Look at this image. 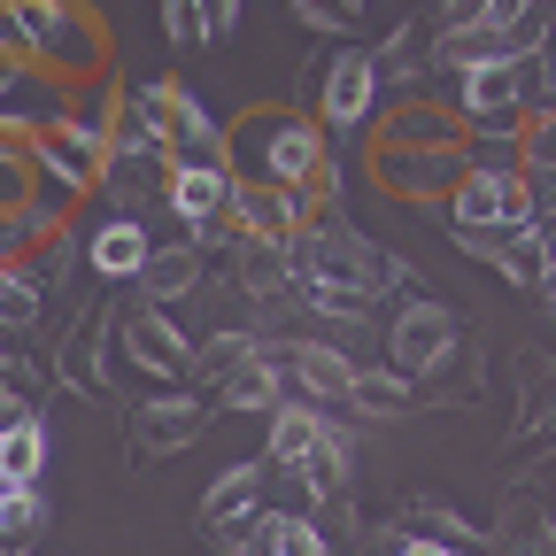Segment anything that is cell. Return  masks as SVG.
I'll list each match as a JSON object with an SVG mask.
<instances>
[{"label": "cell", "mask_w": 556, "mask_h": 556, "mask_svg": "<svg viewBox=\"0 0 556 556\" xmlns=\"http://www.w3.org/2000/svg\"><path fill=\"white\" fill-rule=\"evenodd\" d=\"M426 62H433V24H426V16H409L402 31H387V39H379V70H387V86L417 78Z\"/></svg>", "instance_id": "25"}, {"label": "cell", "mask_w": 556, "mask_h": 556, "mask_svg": "<svg viewBox=\"0 0 556 556\" xmlns=\"http://www.w3.org/2000/svg\"><path fill=\"white\" fill-rule=\"evenodd\" d=\"M548 309H556V278H548Z\"/></svg>", "instance_id": "41"}, {"label": "cell", "mask_w": 556, "mask_h": 556, "mask_svg": "<svg viewBox=\"0 0 556 556\" xmlns=\"http://www.w3.org/2000/svg\"><path fill=\"white\" fill-rule=\"evenodd\" d=\"M163 39H170L178 54L208 47V31H201V0H163Z\"/></svg>", "instance_id": "32"}, {"label": "cell", "mask_w": 556, "mask_h": 556, "mask_svg": "<svg viewBox=\"0 0 556 556\" xmlns=\"http://www.w3.org/2000/svg\"><path fill=\"white\" fill-rule=\"evenodd\" d=\"M0 54H9V62H39L31 54V24H24L16 0H0Z\"/></svg>", "instance_id": "35"}, {"label": "cell", "mask_w": 556, "mask_h": 556, "mask_svg": "<svg viewBox=\"0 0 556 556\" xmlns=\"http://www.w3.org/2000/svg\"><path fill=\"white\" fill-rule=\"evenodd\" d=\"M448 225H503V232H526V225H533V186H526V170H464V186L448 193Z\"/></svg>", "instance_id": "9"}, {"label": "cell", "mask_w": 556, "mask_h": 556, "mask_svg": "<svg viewBox=\"0 0 556 556\" xmlns=\"http://www.w3.org/2000/svg\"><path fill=\"white\" fill-rule=\"evenodd\" d=\"M163 240L148 232V217H101V232L86 240V270L101 278V287H139V270H148V255H155Z\"/></svg>", "instance_id": "12"}, {"label": "cell", "mask_w": 556, "mask_h": 556, "mask_svg": "<svg viewBox=\"0 0 556 556\" xmlns=\"http://www.w3.org/2000/svg\"><path fill=\"white\" fill-rule=\"evenodd\" d=\"M47 309H54V302H47V287H39L24 263L0 270V325H9L16 340H24V332H39V317H47Z\"/></svg>", "instance_id": "24"}, {"label": "cell", "mask_w": 556, "mask_h": 556, "mask_svg": "<svg viewBox=\"0 0 556 556\" xmlns=\"http://www.w3.org/2000/svg\"><path fill=\"white\" fill-rule=\"evenodd\" d=\"M379 186L402 201H448L464 186V148L441 155H417V148H379Z\"/></svg>", "instance_id": "13"}, {"label": "cell", "mask_w": 556, "mask_h": 556, "mask_svg": "<svg viewBox=\"0 0 556 556\" xmlns=\"http://www.w3.org/2000/svg\"><path fill=\"white\" fill-rule=\"evenodd\" d=\"M402 533L426 541V548H448V556H479V548H486L479 526H464L448 503H409V510H402Z\"/></svg>", "instance_id": "22"}, {"label": "cell", "mask_w": 556, "mask_h": 556, "mask_svg": "<svg viewBox=\"0 0 556 556\" xmlns=\"http://www.w3.org/2000/svg\"><path fill=\"white\" fill-rule=\"evenodd\" d=\"M201 417H208V402H201L193 387H170V394H155V402H139V409H131V456H139V464H163V456L193 448V441H201Z\"/></svg>", "instance_id": "10"}, {"label": "cell", "mask_w": 556, "mask_h": 556, "mask_svg": "<svg viewBox=\"0 0 556 556\" xmlns=\"http://www.w3.org/2000/svg\"><path fill=\"white\" fill-rule=\"evenodd\" d=\"M426 24H433V39H456V31H486V24H495V0H441V9H433Z\"/></svg>", "instance_id": "29"}, {"label": "cell", "mask_w": 556, "mask_h": 556, "mask_svg": "<svg viewBox=\"0 0 556 556\" xmlns=\"http://www.w3.org/2000/svg\"><path fill=\"white\" fill-rule=\"evenodd\" d=\"M39 526H47V495H39V486H16V526H9V548H16V541H31Z\"/></svg>", "instance_id": "36"}, {"label": "cell", "mask_w": 556, "mask_h": 556, "mask_svg": "<svg viewBox=\"0 0 556 556\" xmlns=\"http://www.w3.org/2000/svg\"><path fill=\"white\" fill-rule=\"evenodd\" d=\"M503 278H510V287H548V278H556V263H548V248L533 240V225L526 232H510V248H503V263H495Z\"/></svg>", "instance_id": "27"}, {"label": "cell", "mask_w": 556, "mask_h": 556, "mask_svg": "<svg viewBox=\"0 0 556 556\" xmlns=\"http://www.w3.org/2000/svg\"><path fill=\"white\" fill-rule=\"evenodd\" d=\"M394 556H448V548H426V541H402Z\"/></svg>", "instance_id": "39"}, {"label": "cell", "mask_w": 556, "mask_h": 556, "mask_svg": "<svg viewBox=\"0 0 556 556\" xmlns=\"http://www.w3.org/2000/svg\"><path fill=\"white\" fill-rule=\"evenodd\" d=\"M294 16H302L309 31H325V39H340V47H348V39H356V24H364L356 9H340V0H294Z\"/></svg>", "instance_id": "30"}, {"label": "cell", "mask_w": 556, "mask_h": 556, "mask_svg": "<svg viewBox=\"0 0 556 556\" xmlns=\"http://www.w3.org/2000/svg\"><path fill=\"white\" fill-rule=\"evenodd\" d=\"M348 471H356V426H348V417H332V433L287 471L294 486H302V495H309V510L317 503H332V495H348Z\"/></svg>", "instance_id": "16"}, {"label": "cell", "mask_w": 556, "mask_h": 556, "mask_svg": "<svg viewBox=\"0 0 556 556\" xmlns=\"http://www.w3.org/2000/svg\"><path fill=\"white\" fill-rule=\"evenodd\" d=\"M278 556H332V533L309 510H278Z\"/></svg>", "instance_id": "28"}, {"label": "cell", "mask_w": 556, "mask_h": 556, "mask_svg": "<svg viewBox=\"0 0 556 556\" xmlns=\"http://www.w3.org/2000/svg\"><path fill=\"white\" fill-rule=\"evenodd\" d=\"M464 170H526L518 131H464Z\"/></svg>", "instance_id": "26"}, {"label": "cell", "mask_w": 556, "mask_h": 556, "mask_svg": "<svg viewBox=\"0 0 556 556\" xmlns=\"http://www.w3.org/2000/svg\"><path fill=\"white\" fill-rule=\"evenodd\" d=\"M70 109H78V93H70V78H54V70L24 62L9 86H0V131L9 139H39L47 124H62Z\"/></svg>", "instance_id": "11"}, {"label": "cell", "mask_w": 556, "mask_h": 556, "mask_svg": "<svg viewBox=\"0 0 556 556\" xmlns=\"http://www.w3.org/2000/svg\"><path fill=\"white\" fill-rule=\"evenodd\" d=\"M263 486H270V464H225L217 479H208V495H201V526L232 533V526L263 518Z\"/></svg>", "instance_id": "15"}, {"label": "cell", "mask_w": 556, "mask_h": 556, "mask_svg": "<svg viewBox=\"0 0 556 556\" xmlns=\"http://www.w3.org/2000/svg\"><path fill=\"white\" fill-rule=\"evenodd\" d=\"M201 31H208V47H225L240 31V0H201Z\"/></svg>", "instance_id": "37"}, {"label": "cell", "mask_w": 556, "mask_h": 556, "mask_svg": "<svg viewBox=\"0 0 556 556\" xmlns=\"http://www.w3.org/2000/svg\"><path fill=\"white\" fill-rule=\"evenodd\" d=\"M232 163H170V186H163V208L178 217V232L201 248L208 232L225 225V208H232Z\"/></svg>", "instance_id": "8"}, {"label": "cell", "mask_w": 556, "mask_h": 556, "mask_svg": "<svg viewBox=\"0 0 556 556\" xmlns=\"http://www.w3.org/2000/svg\"><path fill=\"white\" fill-rule=\"evenodd\" d=\"M348 409H364V417H402V409H417V379H402L394 364H356Z\"/></svg>", "instance_id": "23"}, {"label": "cell", "mask_w": 556, "mask_h": 556, "mask_svg": "<svg viewBox=\"0 0 556 556\" xmlns=\"http://www.w3.org/2000/svg\"><path fill=\"white\" fill-rule=\"evenodd\" d=\"M518 139H526V170H556V109H533Z\"/></svg>", "instance_id": "33"}, {"label": "cell", "mask_w": 556, "mask_h": 556, "mask_svg": "<svg viewBox=\"0 0 556 556\" xmlns=\"http://www.w3.org/2000/svg\"><path fill=\"white\" fill-rule=\"evenodd\" d=\"M109 348H116V309L109 302H86L78 309V325L62 332V348H54V387H70V394H86V402H109Z\"/></svg>", "instance_id": "7"}, {"label": "cell", "mask_w": 556, "mask_h": 556, "mask_svg": "<svg viewBox=\"0 0 556 556\" xmlns=\"http://www.w3.org/2000/svg\"><path fill=\"white\" fill-rule=\"evenodd\" d=\"M47 456H54V441H47V417L39 409L0 433V479H9V486H39L47 479Z\"/></svg>", "instance_id": "20"}, {"label": "cell", "mask_w": 556, "mask_h": 556, "mask_svg": "<svg viewBox=\"0 0 556 556\" xmlns=\"http://www.w3.org/2000/svg\"><path fill=\"white\" fill-rule=\"evenodd\" d=\"M448 232H456V248H464L471 263H503V248H510L503 225H448Z\"/></svg>", "instance_id": "34"}, {"label": "cell", "mask_w": 556, "mask_h": 556, "mask_svg": "<svg viewBox=\"0 0 556 556\" xmlns=\"http://www.w3.org/2000/svg\"><path fill=\"white\" fill-rule=\"evenodd\" d=\"M270 348V364L278 379H287V402H317V409H340L348 387H356V348H340V340H263Z\"/></svg>", "instance_id": "5"}, {"label": "cell", "mask_w": 556, "mask_h": 556, "mask_svg": "<svg viewBox=\"0 0 556 556\" xmlns=\"http://www.w3.org/2000/svg\"><path fill=\"white\" fill-rule=\"evenodd\" d=\"M526 109H533V93H526V54L479 62V70H464V78H456V116H464L471 131H526Z\"/></svg>", "instance_id": "6"}, {"label": "cell", "mask_w": 556, "mask_h": 556, "mask_svg": "<svg viewBox=\"0 0 556 556\" xmlns=\"http://www.w3.org/2000/svg\"><path fill=\"white\" fill-rule=\"evenodd\" d=\"M325 433H332V409H317V402H278V409H270V471H294Z\"/></svg>", "instance_id": "19"}, {"label": "cell", "mask_w": 556, "mask_h": 556, "mask_svg": "<svg viewBox=\"0 0 556 556\" xmlns=\"http://www.w3.org/2000/svg\"><path fill=\"white\" fill-rule=\"evenodd\" d=\"M217 541H225V556H278V510H263V518H248Z\"/></svg>", "instance_id": "31"}, {"label": "cell", "mask_w": 556, "mask_h": 556, "mask_svg": "<svg viewBox=\"0 0 556 556\" xmlns=\"http://www.w3.org/2000/svg\"><path fill=\"white\" fill-rule=\"evenodd\" d=\"M340 9H356V16H364V9H371V0H340Z\"/></svg>", "instance_id": "40"}, {"label": "cell", "mask_w": 556, "mask_h": 556, "mask_svg": "<svg viewBox=\"0 0 556 556\" xmlns=\"http://www.w3.org/2000/svg\"><path fill=\"white\" fill-rule=\"evenodd\" d=\"M225 225H232V240H278V248H287L294 240V208H287L278 186H232Z\"/></svg>", "instance_id": "18"}, {"label": "cell", "mask_w": 556, "mask_h": 556, "mask_svg": "<svg viewBox=\"0 0 556 556\" xmlns=\"http://www.w3.org/2000/svg\"><path fill=\"white\" fill-rule=\"evenodd\" d=\"M217 402H225V409H255V417H270L278 402H287V379H278V364H270V348H263V340H255V356L217 387Z\"/></svg>", "instance_id": "21"}, {"label": "cell", "mask_w": 556, "mask_h": 556, "mask_svg": "<svg viewBox=\"0 0 556 556\" xmlns=\"http://www.w3.org/2000/svg\"><path fill=\"white\" fill-rule=\"evenodd\" d=\"M9 526H16V486L0 479V541H9Z\"/></svg>", "instance_id": "38"}, {"label": "cell", "mask_w": 556, "mask_h": 556, "mask_svg": "<svg viewBox=\"0 0 556 556\" xmlns=\"http://www.w3.org/2000/svg\"><path fill=\"white\" fill-rule=\"evenodd\" d=\"M464 348V332H456V309L441 302V294H409L394 317H387V340H379V364H394L402 379H417L426 387L448 356Z\"/></svg>", "instance_id": "3"}, {"label": "cell", "mask_w": 556, "mask_h": 556, "mask_svg": "<svg viewBox=\"0 0 556 556\" xmlns=\"http://www.w3.org/2000/svg\"><path fill=\"white\" fill-rule=\"evenodd\" d=\"M225 148H232V178L240 186H278V193H294L309 186L325 163H332V139L309 109H255L225 131Z\"/></svg>", "instance_id": "1"}, {"label": "cell", "mask_w": 556, "mask_h": 556, "mask_svg": "<svg viewBox=\"0 0 556 556\" xmlns=\"http://www.w3.org/2000/svg\"><path fill=\"white\" fill-rule=\"evenodd\" d=\"M201 270H208V255H201L193 240H170V248H155V255H148V270H139V302H155V309L186 302V294L201 287Z\"/></svg>", "instance_id": "17"}, {"label": "cell", "mask_w": 556, "mask_h": 556, "mask_svg": "<svg viewBox=\"0 0 556 556\" xmlns=\"http://www.w3.org/2000/svg\"><path fill=\"white\" fill-rule=\"evenodd\" d=\"M116 356H124V371H148V379H163V387H193L201 340H193L170 309L139 302L131 317H116Z\"/></svg>", "instance_id": "4"}, {"label": "cell", "mask_w": 556, "mask_h": 556, "mask_svg": "<svg viewBox=\"0 0 556 556\" xmlns=\"http://www.w3.org/2000/svg\"><path fill=\"white\" fill-rule=\"evenodd\" d=\"M464 116H456V101H402L387 124H379V148H417V155H441V148H464Z\"/></svg>", "instance_id": "14"}, {"label": "cell", "mask_w": 556, "mask_h": 556, "mask_svg": "<svg viewBox=\"0 0 556 556\" xmlns=\"http://www.w3.org/2000/svg\"><path fill=\"white\" fill-rule=\"evenodd\" d=\"M379 93H387V70H379V47H356L348 39L325 70H317V124H325V139L332 148H348L364 124H371V109H379Z\"/></svg>", "instance_id": "2"}]
</instances>
